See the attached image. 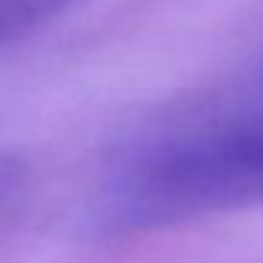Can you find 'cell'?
Segmentation results:
<instances>
[{
  "label": "cell",
  "mask_w": 263,
  "mask_h": 263,
  "mask_svg": "<svg viewBox=\"0 0 263 263\" xmlns=\"http://www.w3.org/2000/svg\"><path fill=\"white\" fill-rule=\"evenodd\" d=\"M73 0H0V46L22 40Z\"/></svg>",
  "instance_id": "cell-2"
},
{
  "label": "cell",
  "mask_w": 263,
  "mask_h": 263,
  "mask_svg": "<svg viewBox=\"0 0 263 263\" xmlns=\"http://www.w3.org/2000/svg\"><path fill=\"white\" fill-rule=\"evenodd\" d=\"M132 220H178L263 202V117L159 147L126 187Z\"/></svg>",
  "instance_id": "cell-1"
}]
</instances>
